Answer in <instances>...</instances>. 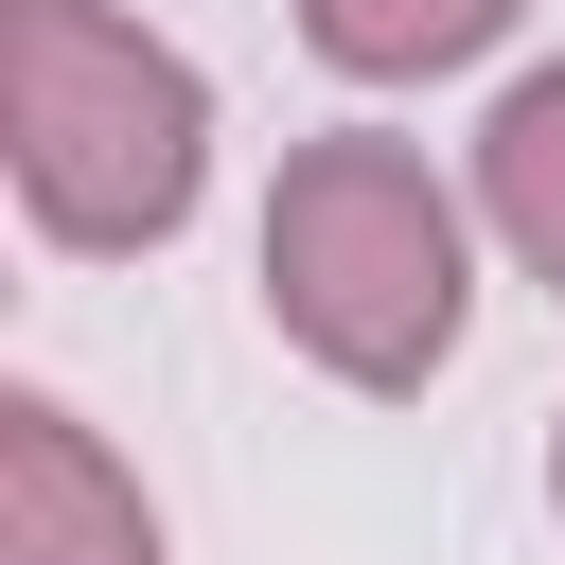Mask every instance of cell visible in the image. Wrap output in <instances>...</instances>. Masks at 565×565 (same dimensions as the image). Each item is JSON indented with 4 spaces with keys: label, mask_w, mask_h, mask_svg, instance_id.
<instances>
[{
    "label": "cell",
    "mask_w": 565,
    "mask_h": 565,
    "mask_svg": "<svg viewBox=\"0 0 565 565\" xmlns=\"http://www.w3.org/2000/svg\"><path fill=\"white\" fill-rule=\"evenodd\" d=\"M265 318L282 353H318L335 388H424L477 318V212L424 141L388 124H318L282 177H265Z\"/></svg>",
    "instance_id": "1"
},
{
    "label": "cell",
    "mask_w": 565,
    "mask_h": 565,
    "mask_svg": "<svg viewBox=\"0 0 565 565\" xmlns=\"http://www.w3.org/2000/svg\"><path fill=\"white\" fill-rule=\"evenodd\" d=\"M0 159L53 247H177L212 194V71L124 0H0Z\"/></svg>",
    "instance_id": "2"
},
{
    "label": "cell",
    "mask_w": 565,
    "mask_h": 565,
    "mask_svg": "<svg viewBox=\"0 0 565 565\" xmlns=\"http://www.w3.org/2000/svg\"><path fill=\"white\" fill-rule=\"evenodd\" d=\"M0 565H159V494L71 388H0Z\"/></svg>",
    "instance_id": "3"
},
{
    "label": "cell",
    "mask_w": 565,
    "mask_h": 565,
    "mask_svg": "<svg viewBox=\"0 0 565 565\" xmlns=\"http://www.w3.org/2000/svg\"><path fill=\"white\" fill-rule=\"evenodd\" d=\"M477 230L565 300V71H512L494 124H477Z\"/></svg>",
    "instance_id": "4"
},
{
    "label": "cell",
    "mask_w": 565,
    "mask_h": 565,
    "mask_svg": "<svg viewBox=\"0 0 565 565\" xmlns=\"http://www.w3.org/2000/svg\"><path fill=\"white\" fill-rule=\"evenodd\" d=\"M512 18H530V0H300L318 71H353V88H424V71H477Z\"/></svg>",
    "instance_id": "5"
},
{
    "label": "cell",
    "mask_w": 565,
    "mask_h": 565,
    "mask_svg": "<svg viewBox=\"0 0 565 565\" xmlns=\"http://www.w3.org/2000/svg\"><path fill=\"white\" fill-rule=\"evenodd\" d=\"M547 494H565V441H547Z\"/></svg>",
    "instance_id": "6"
}]
</instances>
